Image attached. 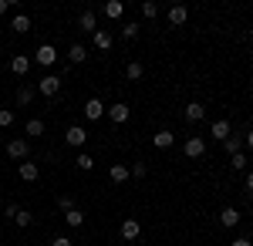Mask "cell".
<instances>
[{"label":"cell","mask_w":253,"mask_h":246,"mask_svg":"<svg viewBox=\"0 0 253 246\" xmlns=\"http://www.w3.org/2000/svg\"><path fill=\"white\" fill-rule=\"evenodd\" d=\"M38 91L44 98H58V91H61V75H44V78H41V84H38Z\"/></svg>","instance_id":"3957f363"},{"label":"cell","mask_w":253,"mask_h":246,"mask_svg":"<svg viewBox=\"0 0 253 246\" xmlns=\"http://www.w3.org/2000/svg\"><path fill=\"white\" fill-rule=\"evenodd\" d=\"M230 132H233V125H230L226 118H219V122H213V125H210V135H213L216 142H226V138H230Z\"/></svg>","instance_id":"30bf717a"},{"label":"cell","mask_w":253,"mask_h":246,"mask_svg":"<svg viewBox=\"0 0 253 246\" xmlns=\"http://www.w3.org/2000/svg\"><path fill=\"white\" fill-rule=\"evenodd\" d=\"M247 192H253V169H247Z\"/></svg>","instance_id":"74e56055"},{"label":"cell","mask_w":253,"mask_h":246,"mask_svg":"<svg viewBox=\"0 0 253 246\" xmlns=\"http://www.w3.org/2000/svg\"><path fill=\"white\" fill-rule=\"evenodd\" d=\"M206 118V105L203 101H189L186 105V122H203Z\"/></svg>","instance_id":"4fadbf2b"},{"label":"cell","mask_w":253,"mask_h":246,"mask_svg":"<svg viewBox=\"0 0 253 246\" xmlns=\"http://www.w3.org/2000/svg\"><path fill=\"white\" fill-rule=\"evenodd\" d=\"M7 155H10L14 162H27V159H31V145H27V138H14V142L7 145Z\"/></svg>","instance_id":"7a4b0ae2"},{"label":"cell","mask_w":253,"mask_h":246,"mask_svg":"<svg viewBox=\"0 0 253 246\" xmlns=\"http://www.w3.org/2000/svg\"><path fill=\"white\" fill-rule=\"evenodd\" d=\"M0 57H3V44H0Z\"/></svg>","instance_id":"60d3db41"},{"label":"cell","mask_w":253,"mask_h":246,"mask_svg":"<svg viewBox=\"0 0 253 246\" xmlns=\"http://www.w3.org/2000/svg\"><path fill=\"white\" fill-rule=\"evenodd\" d=\"M51 246H75V243H71L68 236H54V240H51Z\"/></svg>","instance_id":"d590c367"},{"label":"cell","mask_w":253,"mask_h":246,"mask_svg":"<svg viewBox=\"0 0 253 246\" xmlns=\"http://www.w3.org/2000/svg\"><path fill=\"white\" fill-rule=\"evenodd\" d=\"M122 38L125 41L138 38V20H125V24H122Z\"/></svg>","instance_id":"4316f807"},{"label":"cell","mask_w":253,"mask_h":246,"mask_svg":"<svg viewBox=\"0 0 253 246\" xmlns=\"http://www.w3.org/2000/svg\"><path fill=\"white\" fill-rule=\"evenodd\" d=\"M247 145H250V149H253V128H250V132H247Z\"/></svg>","instance_id":"ab89813d"},{"label":"cell","mask_w":253,"mask_h":246,"mask_svg":"<svg viewBox=\"0 0 253 246\" xmlns=\"http://www.w3.org/2000/svg\"><path fill=\"white\" fill-rule=\"evenodd\" d=\"M64 219H68V226H71V229H78L81 223H84V209H78V206H75L71 212H64Z\"/></svg>","instance_id":"cb8c5ba5"},{"label":"cell","mask_w":253,"mask_h":246,"mask_svg":"<svg viewBox=\"0 0 253 246\" xmlns=\"http://www.w3.org/2000/svg\"><path fill=\"white\" fill-rule=\"evenodd\" d=\"M84 118H88V122L105 118V101H101V98H88V101H84Z\"/></svg>","instance_id":"52a82bcc"},{"label":"cell","mask_w":253,"mask_h":246,"mask_svg":"<svg viewBox=\"0 0 253 246\" xmlns=\"http://www.w3.org/2000/svg\"><path fill=\"white\" fill-rule=\"evenodd\" d=\"M230 165H233L236 172H247V169H250V159H247V152H236V155H230Z\"/></svg>","instance_id":"603a6c76"},{"label":"cell","mask_w":253,"mask_h":246,"mask_svg":"<svg viewBox=\"0 0 253 246\" xmlns=\"http://www.w3.org/2000/svg\"><path fill=\"white\" fill-rule=\"evenodd\" d=\"M186 155H189V159H199V155H206V142H203V138H186Z\"/></svg>","instance_id":"9a60e30c"},{"label":"cell","mask_w":253,"mask_h":246,"mask_svg":"<svg viewBox=\"0 0 253 246\" xmlns=\"http://www.w3.org/2000/svg\"><path fill=\"white\" fill-rule=\"evenodd\" d=\"M64 142H68L71 149H81V145L88 142V128H84V125H71V128L64 132Z\"/></svg>","instance_id":"277c9868"},{"label":"cell","mask_w":253,"mask_h":246,"mask_svg":"<svg viewBox=\"0 0 253 246\" xmlns=\"http://www.w3.org/2000/svg\"><path fill=\"white\" fill-rule=\"evenodd\" d=\"M128 172H132V179H145L149 175V165L145 162H135V165H128Z\"/></svg>","instance_id":"4dcf8cb0"},{"label":"cell","mask_w":253,"mask_h":246,"mask_svg":"<svg viewBox=\"0 0 253 246\" xmlns=\"http://www.w3.org/2000/svg\"><path fill=\"white\" fill-rule=\"evenodd\" d=\"M152 145H156V149H172V145H175V135L169 132V128H159V132L152 135Z\"/></svg>","instance_id":"7c38bea8"},{"label":"cell","mask_w":253,"mask_h":246,"mask_svg":"<svg viewBox=\"0 0 253 246\" xmlns=\"http://www.w3.org/2000/svg\"><path fill=\"white\" fill-rule=\"evenodd\" d=\"M91 44H95L98 51H112V44H115V41H112L108 31H95V34H91Z\"/></svg>","instance_id":"2e32d148"},{"label":"cell","mask_w":253,"mask_h":246,"mask_svg":"<svg viewBox=\"0 0 253 246\" xmlns=\"http://www.w3.org/2000/svg\"><path fill=\"white\" fill-rule=\"evenodd\" d=\"M78 27L84 31V34H95V31H98V17H95V10H84V14L78 17Z\"/></svg>","instance_id":"5bb4252c"},{"label":"cell","mask_w":253,"mask_h":246,"mask_svg":"<svg viewBox=\"0 0 253 246\" xmlns=\"http://www.w3.org/2000/svg\"><path fill=\"white\" fill-rule=\"evenodd\" d=\"M142 75H145V68H142L138 61H132V64L125 68V78H128V81H138V78H142Z\"/></svg>","instance_id":"83f0119b"},{"label":"cell","mask_w":253,"mask_h":246,"mask_svg":"<svg viewBox=\"0 0 253 246\" xmlns=\"http://www.w3.org/2000/svg\"><path fill=\"white\" fill-rule=\"evenodd\" d=\"M166 20H169L172 27H182V24L189 20V10H186V3H172V7H169V14H166Z\"/></svg>","instance_id":"ba28073f"},{"label":"cell","mask_w":253,"mask_h":246,"mask_svg":"<svg viewBox=\"0 0 253 246\" xmlns=\"http://www.w3.org/2000/svg\"><path fill=\"white\" fill-rule=\"evenodd\" d=\"M10 71H14V75H27V71H31V57L17 54L14 61H10Z\"/></svg>","instance_id":"ffe728a7"},{"label":"cell","mask_w":253,"mask_h":246,"mask_svg":"<svg viewBox=\"0 0 253 246\" xmlns=\"http://www.w3.org/2000/svg\"><path fill=\"white\" fill-rule=\"evenodd\" d=\"M14 223H17V226H31V223H34V216H31V209H17V216H14Z\"/></svg>","instance_id":"f546056e"},{"label":"cell","mask_w":253,"mask_h":246,"mask_svg":"<svg viewBox=\"0 0 253 246\" xmlns=\"http://www.w3.org/2000/svg\"><path fill=\"white\" fill-rule=\"evenodd\" d=\"M34 61H38L41 68H54V64H58V47H54V44H41Z\"/></svg>","instance_id":"6da1fadb"},{"label":"cell","mask_w":253,"mask_h":246,"mask_svg":"<svg viewBox=\"0 0 253 246\" xmlns=\"http://www.w3.org/2000/svg\"><path fill=\"white\" fill-rule=\"evenodd\" d=\"M108 179H112L115 186H122V182L132 179V172H128V165H112V169H108Z\"/></svg>","instance_id":"d6986e66"},{"label":"cell","mask_w":253,"mask_h":246,"mask_svg":"<svg viewBox=\"0 0 253 246\" xmlns=\"http://www.w3.org/2000/svg\"><path fill=\"white\" fill-rule=\"evenodd\" d=\"M31 24H34V20L27 17V14H17V17H10V31H14V34H27Z\"/></svg>","instance_id":"e0dca14e"},{"label":"cell","mask_w":253,"mask_h":246,"mask_svg":"<svg viewBox=\"0 0 253 246\" xmlns=\"http://www.w3.org/2000/svg\"><path fill=\"white\" fill-rule=\"evenodd\" d=\"M223 145H226V152H230V155L243 152V135H240V132H230V138H226Z\"/></svg>","instance_id":"7402d4cb"},{"label":"cell","mask_w":253,"mask_h":246,"mask_svg":"<svg viewBox=\"0 0 253 246\" xmlns=\"http://www.w3.org/2000/svg\"><path fill=\"white\" fill-rule=\"evenodd\" d=\"M101 10H105V17H122V14H125V7H122V0H108V3H105Z\"/></svg>","instance_id":"484cf974"},{"label":"cell","mask_w":253,"mask_h":246,"mask_svg":"<svg viewBox=\"0 0 253 246\" xmlns=\"http://www.w3.org/2000/svg\"><path fill=\"white\" fill-rule=\"evenodd\" d=\"M17 203H7V206H3V216H10V219H14V216H17Z\"/></svg>","instance_id":"e575fe53"},{"label":"cell","mask_w":253,"mask_h":246,"mask_svg":"<svg viewBox=\"0 0 253 246\" xmlns=\"http://www.w3.org/2000/svg\"><path fill=\"white\" fill-rule=\"evenodd\" d=\"M10 7H14V3H10V0H0V14H7V10H10Z\"/></svg>","instance_id":"f35d334b"},{"label":"cell","mask_w":253,"mask_h":246,"mask_svg":"<svg viewBox=\"0 0 253 246\" xmlns=\"http://www.w3.org/2000/svg\"><path fill=\"white\" fill-rule=\"evenodd\" d=\"M14 101H17L20 108H27V105L34 101V88H31V84H24V88H17V95H14Z\"/></svg>","instance_id":"44dd1931"},{"label":"cell","mask_w":253,"mask_h":246,"mask_svg":"<svg viewBox=\"0 0 253 246\" xmlns=\"http://www.w3.org/2000/svg\"><path fill=\"white\" fill-rule=\"evenodd\" d=\"M105 112H108V118H112L115 125H125V122H128V115H132V108H128L125 101H115V105H108Z\"/></svg>","instance_id":"5b68a950"},{"label":"cell","mask_w":253,"mask_h":246,"mask_svg":"<svg viewBox=\"0 0 253 246\" xmlns=\"http://www.w3.org/2000/svg\"><path fill=\"white\" fill-rule=\"evenodd\" d=\"M44 132H47V125H44L41 118H31V122H27V135H31V138H41Z\"/></svg>","instance_id":"d4e9b609"},{"label":"cell","mask_w":253,"mask_h":246,"mask_svg":"<svg viewBox=\"0 0 253 246\" xmlns=\"http://www.w3.org/2000/svg\"><path fill=\"white\" fill-rule=\"evenodd\" d=\"M17 172H20V179H24V182H38V179H41V169H38V162H34V159L20 162Z\"/></svg>","instance_id":"9c48e42d"},{"label":"cell","mask_w":253,"mask_h":246,"mask_svg":"<svg viewBox=\"0 0 253 246\" xmlns=\"http://www.w3.org/2000/svg\"><path fill=\"white\" fill-rule=\"evenodd\" d=\"M78 169L81 172H91V169H95V159H91L88 152H78Z\"/></svg>","instance_id":"f1b7e54d"},{"label":"cell","mask_w":253,"mask_h":246,"mask_svg":"<svg viewBox=\"0 0 253 246\" xmlns=\"http://www.w3.org/2000/svg\"><path fill=\"white\" fill-rule=\"evenodd\" d=\"M233 246H253V243L247 240V236H236V240H233Z\"/></svg>","instance_id":"8d00e7d4"},{"label":"cell","mask_w":253,"mask_h":246,"mask_svg":"<svg viewBox=\"0 0 253 246\" xmlns=\"http://www.w3.org/2000/svg\"><path fill=\"white\" fill-rule=\"evenodd\" d=\"M118 236L125 240V243H135L138 236H142V226H138V219H125L122 229H118Z\"/></svg>","instance_id":"8992f818"},{"label":"cell","mask_w":253,"mask_h":246,"mask_svg":"<svg viewBox=\"0 0 253 246\" xmlns=\"http://www.w3.org/2000/svg\"><path fill=\"white\" fill-rule=\"evenodd\" d=\"M156 14H159V7L152 0H145V3H142V17H156Z\"/></svg>","instance_id":"836d02e7"},{"label":"cell","mask_w":253,"mask_h":246,"mask_svg":"<svg viewBox=\"0 0 253 246\" xmlns=\"http://www.w3.org/2000/svg\"><path fill=\"white\" fill-rule=\"evenodd\" d=\"M58 209H61V212H71V209H75V199H71V196H61V199H58Z\"/></svg>","instance_id":"d6a6232c"},{"label":"cell","mask_w":253,"mask_h":246,"mask_svg":"<svg viewBox=\"0 0 253 246\" xmlns=\"http://www.w3.org/2000/svg\"><path fill=\"white\" fill-rule=\"evenodd\" d=\"M68 61H71V64H84V61H88V47H84V44H71V47H68Z\"/></svg>","instance_id":"ac0fdd59"},{"label":"cell","mask_w":253,"mask_h":246,"mask_svg":"<svg viewBox=\"0 0 253 246\" xmlns=\"http://www.w3.org/2000/svg\"><path fill=\"white\" fill-rule=\"evenodd\" d=\"M250 51H253V41H250Z\"/></svg>","instance_id":"b9f144b4"},{"label":"cell","mask_w":253,"mask_h":246,"mask_svg":"<svg viewBox=\"0 0 253 246\" xmlns=\"http://www.w3.org/2000/svg\"><path fill=\"white\" fill-rule=\"evenodd\" d=\"M236 223H240V209H236V206H226V209H219V226L233 229Z\"/></svg>","instance_id":"8fae6325"},{"label":"cell","mask_w":253,"mask_h":246,"mask_svg":"<svg viewBox=\"0 0 253 246\" xmlns=\"http://www.w3.org/2000/svg\"><path fill=\"white\" fill-rule=\"evenodd\" d=\"M14 125V112L10 108H0V128H10Z\"/></svg>","instance_id":"1f68e13d"}]
</instances>
